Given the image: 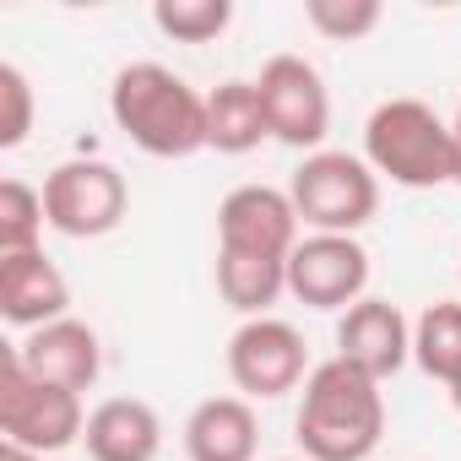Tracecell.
Returning a JSON list of instances; mask_svg holds the SVG:
<instances>
[{
  "instance_id": "obj_20",
  "label": "cell",
  "mask_w": 461,
  "mask_h": 461,
  "mask_svg": "<svg viewBox=\"0 0 461 461\" xmlns=\"http://www.w3.org/2000/svg\"><path fill=\"white\" fill-rule=\"evenodd\" d=\"M228 23H234L228 0H158L152 6V28L174 44H212Z\"/></svg>"
},
{
  "instance_id": "obj_11",
  "label": "cell",
  "mask_w": 461,
  "mask_h": 461,
  "mask_svg": "<svg viewBox=\"0 0 461 461\" xmlns=\"http://www.w3.org/2000/svg\"><path fill=\"white\" fill-rule=\"evenodd\" d=\"M337 358L364 369L369 380H391L412 358V326L391 299H358L337 321Z\"/></svg>"
},
{
  "instance_id": "obj_6",
  "label": "cell",
  "mask_w": 461,
  "mask_h": 461,
  "mask_svg": "<svg viewBox=\"0 0 461 461\" xmlns=\"http://www.w3.org/2000/svg\"><path fill=\"white\" fill-rule=\"evenodd\" d=\"M125 174L104 158H71L44 179V217L66 240H104L125 222Z\"/></svg>"
},
{
  "instance_id": "obj_12",
  "label": "cell",
  "mask_w": 461,
  "mask_h": 461,
  "mask_svg": "<svg viewBox=\"0 0 461 461\" xmlns=\"http://www.w3.org/2000/svg\"><path fill=\"white\" fill-rule=\"evenodd\" d=\"M66 310H71V283L44 250L0 256V315L17 331L55 326V321H66Z\"/></svg>"
},
{
  "instance_id": "obj_18",
  "label": "cell",
  "mask_w": 461,
  "mask_h": 461,
  "mask_svg": "<svg viewBox=\"0 0 461 461\" xmlns=\"http://www.w3.org/2000/svg\"><path fill=\"white\" fill-rule=\"evenodd\" d=\"M412 358L429 380H461V304H429L412 326Z\"/></svg>"
},
{
  "instance_id": "obj_13",
  "label": "cell",
  "mask_w": 461,
  "mask_h": 461,
  "mask_svg": "<svg viewBox=\"0 0 461 461\" xmlns=\"http://www.w3.org/2000/svg\"><path fill=\"white\" fill-rule=\"evenodd\" d=\"M17 358L28 364V375L50 380V385H66V391H87L104 369V348H98V331L87 321H55V326H39L17 342Z\"/></svg>"
},
{
  "instance_id": "obj_8",
  "label": "cell",
  "mask_w": 461,
  "mask_h": 461,
  "mask_svg": "<svg viewBox=\"0 0 461 461\" xmlns=\"http://www.w3.org/2000/svg\"><path fill=\"white\" fill-rule=\"evenodd\" d=\"M228 380L240 385V396L250 402H272V396H288L310 380V353H304V337L299 326L277 321V315H261V321H245L234 337H228Z\"/></svg>"
},
{
  "instance_id": "obj_16",
  "label": "cell",
  "mask_w": 461,
  "mask_h": 461,
  "mask_svg": "<svg viewBox=\"0 0 461 461\" xmlns=\"http://www.w3.org/2000/svg\"><path fill=\"white\" fill-rule=\"evenodd\" d=\"M267 114H261V93L256 82H222L217 93H206V147L222 158H245L267 141Z\"/></svg>"
},
{
  "instance_id": "obj_1",
  "label": "cell",
  "mask_w": 461,
  "mask_h": 461,
  "mask_svg": "<svg viewBox=\"0 0 461 461\" xmlns=\"http://www.w3.org/2000/svg\"><path fill=\"white\" fill-rule=\"evenodd\" d=\"M304 461H369L385 434L380 380L353 369L348 358H326L304 380V402L294 418Z\"/></svg>"
},
{
  "instance_id": "obj_15",
  "label": "cell",
  "mask_w": 461,
  "mask_h": 461,
  "mask_svg": "<svg viewBox=\"0 0 461 461\" xmlns=\"http://www.w3.org/2000/svg\"><path fill=\"white\" fill-rule=\"evenodd\" d=\"M261 423L245 396H206L185 418V456L190 461H256Z\"/></svg>"
},
{
  "instance_id": "obj_10",
  "label": "cell",
  "mask_w": 461,
  "mask_h": 461,
  "mask_svg": "<svg viewBox=\"0 0 461 461\" xmlns=\"http://www.w3.org/2000/svg\"><path fill=\"white\" fill-rule=\"evenodd\" d=\"M217 250L288 261L299 250V212H294L288 190H272V185L228 190L217 201Z\"/></svg>"
},
{
  "instance_id": "obj_22",
  "label": "cell",
  "mask_w": 461,
  "mask_h": 461,
  "mask_svg": "<svg viewBox=\"0 0 461 461\" xmlns=\"http://www.w3.org/2000/svg\"><path fill=\"white\" fill-rule=\"evenodd\" d=\"M33 131V82L23 77V66H0V147H23Z\"/></svg>"
},
{
  "instance_id": "obj_23",
  "label": "cell",
  "mask_w": 461,
  "mask_h": 461,
  "mask_svg": "<svg viewBox=\"0 0 461 461\" xmlns=\"http://www.w3.org/2000/svg\"><path fill=\"white\" fill-rule=\"evenodd\" d=\"M0 461H44V456H33V450H23V445H0Z\"/></svg>"
},
{
  "instance_id": "obj_14",
  "label": "cell",
  "mask_w": 461,
  "mask_h": 461,
  "mask_svg": "<svg viewBox=\"0 0 461 461\" xmlns=\"http://www.w3.org/2000/svg\"><path fill=\"white\" fill-rule=\"evenodd\" d=\"M82 445L93 461H158L163 450V418L141 396H109L87 412Z\"/></svg>"
},
{
  "instance_id": "obj_9",
  "label": "cell",
  "mask_w": 461,
  "mask_h": 461,
  "mask_svg": "<svg viewBox=\"0 0 461 461\" xmlns=\"http://www.w3.org/2000/svg\"><path fill=\"white\" fill-rule=\"evenodd\" d=\"M369 288V250L353 234H310L288 256V294L310 310H353Z\"/></svg>"
},
{
  "instance_id": "obj_21",
  "label": "cell",
  "mask_w": 461,
  "mask_h": 461,
  "mask_svg": "<svg viewBox=\"0 0 461 461\" xmlns=\"http://www.w3.org/2000/svg\"><path fill=\"white\" fill-rule=\"evenodd\" d=\"M304 17L331 44H358L380 28V0H304Z\"/></svg>"
},
{
  "instance_id": "obj_4",
  "label": "cell",
  "mask_w": 461,
  "mask_h": 461,
  "mask_svg": "<svg viewBox=\"0 0 461 461\" xmlns=\"http://www.w3.org/2000/svg\"><path fill=\"white\" fill-rule=\"evenodd\" d=\"M288 201L299 212L304 228H315V234H353L380 212V174L353 158V152H310L294 179H288Z\"/></svg>"
},
{
  "instance_id": "obj_25",
  "label": "cell",
  "mask_w": 461,
  "mask_h": 461,
  "mask_svg": "<svg viewBox=\"0 0 461 461\" xmlns=\"http://www.w3.org/2000/svg\"><path fill=\"white\" fill-rule=\"evenodd\" d=\"M445 391H450V407L461 412V380H456V385H445Z\"/></svg>"
},
{
  "instance_id": "obj_17",
  "label": "cell",
  "mask_w": 461,
  "mask_h": 461,
  "mask_svg": "<svg viewBox=\"0 0 461 461\" xmlns=\"http://www.w3.org/2000/svg\"><path fill=\"white\" fill-rule=\"evenodd\" d=\"M217 294L228 310H240L245 321H261L283 294H288V261L272 256H228L217 250Z\"/></svg>"
},
{
  "instance_id": "obj_5",
  "label": "cell",
  "mask_w": 461,
  "mask_h": 461,
  "mask_svg": "<svg viewBox=\"0 0 461 461\" xmlns=\"http://www.w3.org/2000/svg\"><path fill=\"white\" fill-rule=\"evenodd\" d=\"M82 429H87V412H82L77 391L28 375V364L17 358V348L0 353V434H6V445L50 456V450L77 445Z\"/></svg>"
},
{
  "instance_id": "obj_3",
  "label": "cell",
  "mask_w": 461,
  "mask_h": 461,
  "mask_svg": "<svg viewBox=\"0 0 461 461\" xmlns=\"http://www.w3.org/2000/svg\"><path fill=\"white\" fill-rule=\"evenodd\" d=\"M364 163L407 190L456 185V131L423 98H385L364 125Z\"/></svg>"
},
{
  "instance_id": "obj_24",
  "label": "cell",
  "mask_w": 461,
  "mask_h": 461,
  "mask_svg": "<svg viewBox=\"0 0 461 461\" xmlns=\"http://www.w3.org/2000/svg\"><path fill=\"white\" fill-rule=\"evenodd\" d=\"M450 131H456V163H461V109H456V125ZM456 185H461V174H456Z\"/></svg>"
},
{
  "instance_id": "obj_7",
  "label": "cell",
  "mask_w": 461,
  "mask_h": 461,
  "mask_svg": "<svg viewBox=\"0 0 461 461\" xmlns=\"http://www.w3.org/2000/svg\"><path fill=\"white\" fill-rule=\"evenodd\" d=\"M256 93H261L267 131L283 147L321 152V141L331 131V93H326L321 71L304 55H272L261 66V77H256Z\"/></svg>"
},
{
  "instance_id": "obj_19",
  "label": "cell",
  "mask_w": 461,
  "mask_h": 461,
  "mask_svg": "<svg viewBox=\"0 0 461 461\" xmlns=\"http://www.w3.org/2000/svg\"><path fill=\"white\" fill-rule=\"evenodd\" d=\"M44 190H33L28 179H0V256L44 250Z\"/></svg>"
},
{
  "instance_id": "obj_2",
  "label": "cell",
  "mask_w": 461,
  "mask_h": 461,
  "mask_svg": "<svg viewBox=\"0 0 461 461\" xmlns=\"http://www.w3.org/2000/svg\"><path fill=\"white\" fill-rule=\"evenodd\" d=\"M109 114L147 158H195L206 147V98L158 60L120 66L109 87Z\"/></svg>"
}]
</instances>
